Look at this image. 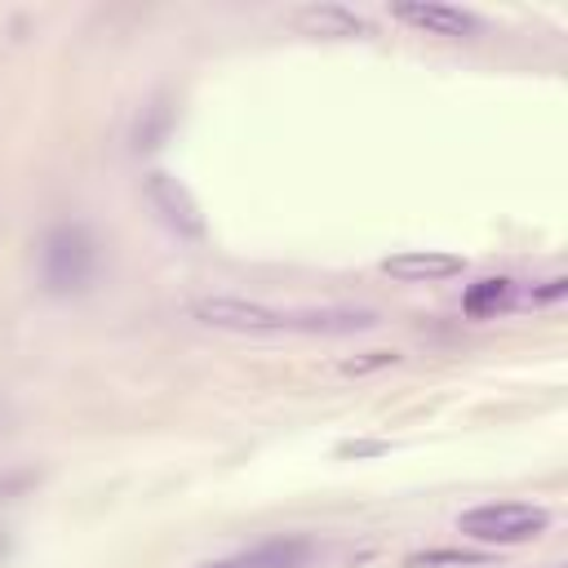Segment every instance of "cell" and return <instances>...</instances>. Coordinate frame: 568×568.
<instances>
[{"instance_id":"obj_1","label":"cell","mask_w":568,"mask_h":568,"mask_svg":"<svg viewBox=\"0 0 568 568\" xmlns=\"http://www.w3.org/2000/svg\"><path fill=\"white\" fill-rule=\"evenodd\" d=\"M546 528H550V510L528 506V501H493V506H475L457 519V532H466L475 541H493V546L532 541Z\"/></svg>"},{"instance_id":"obj_2","label":"cell","mask_w":568,"mask_h":568,"mask_svg":"<svg viewBox=\"0 0 568 568\" xmlns=\"http://www.w3.org/2000/svg\"><path fill=\"white\" fill-rule=\"evenodd\" d=\"M40 271H44L49 293L84 288V280L93 271V240H89V231L84 226H53L44 235V248H40Z\"/></svg>"},{"instance_id":"obj_3","label":"cell","mask_w":568,"mask_h":568,"mask_svg":"<svg viewBox=\"0 0 568 568\" xmlns=\"http://www.w3.org/2000/svg\"><path fill=\"white\" fill-rule=\"evenodd\" d=\"M191 315L209 328H231V333H284V328H293L288 311L244 302V297H195Z\"/></svg>"},{"instance_id":"obj_4","label":"cell","mask_w":568,"mask_h":568,"mask_svg":"<svg viewBox=\"0 0 568 568\" xmlns=\"http://www.w3.org/2000/svg\"><path fill=\"white\" fill-rule=\"evenodd\" d=\"M146 195H151V204L160 209V217H164L178 235H186V240H200V235H204V213H200L195 195H191L173 173H164V169L146 173Z\"/></svg>"},{"instance_id":"obj_5","label":"cell","mask_w":568,"mask_h":568,"mask_svg":"<svg viewBox=\"0 0 568 568\" xmlns=\"http://www.w3.org/2000/svg\"><path fill=\"white\" fill-rule=\"evenodd\" d=\"M382 271L390 280H404V284H426V280H448V275H462V257L457 253H435V248H417V253H395L382 262Z\"/></svg>"},{"instance_id":"obj_6","label":"cell","mask_w":568,"mask_h":568,"mask_svg":"<svg viewBox=\"0 0 568 568\" xmlns=\"http://www.w3.org/2000/svg\"><path fill=\"white\" fill-rule=\"evenodd\" d=\"M395 18L426 27L435 36H475L479 31V18L457 9V4H395Z\"/></svg>"},{"instance_id":"obj_7","label":"cell","mask_w":568,"mask_h":568,"mask_svg":"<svg viewBox=\"0 0 568 568\" xmlns=\"http://www.w3.org/2000/svg\"><path fill=\"white\" fill-rule=\"evenodd\" d=\"M306 541L302 537H271L257 541L253 550H240L235 559H226V568H297L306 559Z\"/></svg>"},{"instance_id":"obj_8","label":"cell","mask_w":568,"mask_h":568,"mask_svg":"<svg viewBox=\"0 0 568 568\" xmlns=\"http://www.w3.org/2000/svg\"><path fill=\"white\" fill-rule=\"evenodd\" d=\"M506 302H510V280H501V275H488V280H475V284L466 288V297H462V311H466L470 320H488V315H497Z\"/></svg>"},{"instance_id":"obj_9","label":"cell","mask_w":568,"mask_h":568,"mask_svg":"<svg viewBox=\"0 0 568 568\" xmlns=\"http://www.w3.org/2000/svg\"><path fill=\"white\" fill-rule=\"evenodd\" d=\"M302 22H311V27H320V31H337V36H355V31H364V22H359L355 13H346V9H337V4L306 9Z\"/></svg>"},{"instance_id":"obj_10","label":"cell","mask_w":568,"mask_h":568,"mask_svg":"<svg viewBox=\"0 0 568 568\" xmlns=\"http://www.w3.org/2000/svg\"><path fill=\"white\" fill-rule=\"evenodd\" d=\"M395 359H399L395 351H368L364 359H346V364H342V373H355V377H359V373H373V368H386V364H395Z\"/></svg>"},{"instance_id":"obj_11","label":"cell","mask_w":568,"mask_h":568,"mask_svg":"<svg viewBox=\"0 0 568 568\" xmlns=\"http://www.w3.org/2000/svg\"><path fill=\"white\" fill-rule=\"evenodd\" d=\"M337 453L342 457H377V453H386V444L382 439H351V444H337Z\"/></svg>"},{"instance_id":"obj_12","label":"cell","mask_w":568,"mask_h":568,"mask_svg":"<svg viewBox=\"0 0 568 568\" xmlns=\"http://www.w3.org/2000/svg\"><path fill=\"white\" fill-rule=\"evenodd\" d=\"M568 293V275H555V280H546L541 288H532V302L541 306V302H559Z\"/></svg>"},{"instance_id":"obj_13","label":"cell","mask_w":568,"mask_h":568,"mask_svg":"<svg viewBox=\"0 0 568 568\" xmlns=\"http://www.w3.org/2000/svg\"><path fill=\"white\" fill-rule=\"evenodd\" d=\"M408 564H475V555H462V550H430V555H413Z\"/></svg>"},{"instance_id":"obj_14","label":"cell","mask_w":568,"mask_h":568,"mask_svg":"<svg viewBox=\"0 0 568 568\" xmlns=\"http://www.w3.org/2000/svg\"><path fill=\"white\" fill-rule=\"evenodd\" d=\"M209 568H226V559H222V564H209Z\"/></svg>"}]
</instances>
